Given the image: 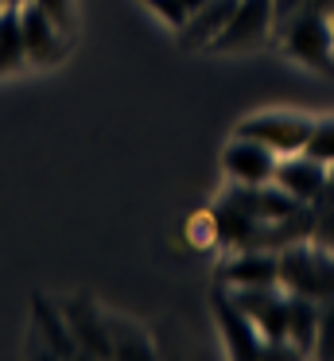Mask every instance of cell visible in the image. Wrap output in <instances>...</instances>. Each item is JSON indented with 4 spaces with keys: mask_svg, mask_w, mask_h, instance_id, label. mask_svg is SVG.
<instances>
[{
    "mask_svg": "<svg viewBox=\"0 0 334 361\" xmlns=\"http://www.w3.org/2000/svg\"><path fill=\"white\" fill-rule=\"evenodd\" d=\"M20 24H23V47H28V63L35 66H54L66 59V43L70 35L39 8L35 0H28L20 8Z\"/></svg>",
    "mask_w": 334,
    "mask_h": 361,
    "instance_id": "6",
    "label": "cell"
},
{
    "mask_svg": "<svg viewBox=\"0 0 334 361\" xmlns=\"http://www.w3.org/2000/svg\"><path fill=\"white\" fill-rule=\"evenodd\" d=\"M233 8H237V0H206L202 8H194L191 16H186V24L179 27L183 43L186 47H206V43H214L217 35H222V27L229 24Z\"/></svg>",
    "mask_w": 334,
    "mask_h": 361,
    "instance_id": "12",
    "label": "cell"
},
{
    "mask_svg": "<svg viewBox=\"0 0 334 361\" xmlns=\"http://www.w3.org/2000/svg\"><path fill=\"white\" fill-rule=\"evenodd\" d=\"M318 334V303L299 291H287V342L299 353H315Z\"/></svg>",
    "mask_w": 334,
    "mask_h": 361,
    "instance_id": "13",
    "label": "cell"
},
{
    "mask_svg": "<svg viewBox=\"0 0 334 361\" xmlns=\"http://www.w3.org/2000/svg\"><path fill=\"white\" fill-rule=\"evenodd\" d=\"M276 288L280 283H272V288H233V299L253 319V326L261 330L268 353H276V357H299V350L287 342V295H280Z\"/></svg>",
    "mask_w": 334,
    "mask_h": 361,
    "instance_id": "3",
    "label": "cell"
},
{
    "mask_svg": "<svg viewBox=\"0 0 334 361\" xmlns=\"http://www.w3.org/2000/svg\"><path fill=\"white\" fill-rule=\"evenodd\" d=\"M303 152L323 159V164H334V117L311 125V136H307V144H303Z\"/></svg>",
    "mask_w": 334,
    "mask_h": 361,
    "instance_id": "16",
    "label": "cell"
},
{
    "mask_svg": "<svg viewBox=\"0 0 334 361\" xmlns=\"http://www.w3.org/2000/svg\"><path fill=\"white\" fill-rule=\"evenodd\" d=\"M311 125H315V121L292 117V113H261V117L241 121L237 136L268 144L276 156H292V152H303V144H307V136H311Z\"/></svg>",
    "mask_w": 334,
    "mask_h": 361,
    "instance_id": "5",
    "label": "cell"
},
{
    "mask_svg": "<svg viewBox=\"0 0 334 361\" xmlns=\"http://www.w3.org/2000/svg\"><path fill=\"white\" fill-rule=\"evenodd\" d=\"M315 357H334V299H326V303H318Z\"/></svg>",
    "mask_w": 334,
    "mask_h": 361,
    "instance_id": "17",
    "label": "cell"
},
{
    "mask_svg": "<svg viewBox=\"0 0 334 361\" xmlns=\"http://www.w3.org/2000/svg\"><path fill=\"white\" fill-rule=\"evenodd\" d=\"M210 303H214V314H217V322H222L225 350H229L233 357H264V353H268L261 330H256L253 319L241 311V303L233 299V291L225 288V283H214V295H210Z\"/></svg>",
    "mask_w": 334,
    "mask_h": 361,
    "instance_id": "4",
    "label": "cell"
},
{
    "mask_svg": "<svg viewBox=\"0 0 334 361\" xmlns=\"http://www.w3.org/2000/svg\"><path fill=\"white\" fill-rule=\"evenodd\" d=\"M23 66H28V47H23L20 8L4 4V8H0V78L23 71Z\"/></svg>",
    "mask_w": 334,
    "mask_h": 361,
    "instance_id": "14",
    "label": "cell"
},
{
    "mask_svg": "<svg viewBox=\"0 0 334 361\" xmlns=\"http://www.w3.org/2000/svg\"><path fill=\"white\" fill-rule=\"evenodd\" d=\"M276 152L261 140H249V136H237L229 148L222 152V167L233 183L241 187H261V183H272L276 175Z\"/></svg>",
    "mask_w": 334,
    "mask_h": 361,
    "instance_id": "7",
    "label": "cell"
},
{
    "mask_svg": "<svg viewBox=\"0 0 334 361\" xmlns=\"http://www.w3.org/2000/svg\"><path fill=\"white\" fill-rule=\"evenodd\" d=\"M186 237H191V245H198V249H206V245L217 241V214L202 210L191 218V226H186Z\"/></svg>",
    "mask_w": 334,
    "mask_h": 361,
    "instance_id": "18",
    "label": "cell"
},
{
    "mask_svg": "<svg viewBox=\"0 0 334 361\" xmlns=\"http://www.w3.org/2000/svg\"><path fill=\"white\" fill-rule=\"evenodd\" d=\"M35 319L43 322V334L51 338V350H59L62 357H74V353H78V342H74V334H70L66 319H62V314L54 311V307L47 303L43 295L35 299Z\"/></svg>",
    "mask_w": 334,
    "mask_h": 361,
    "instance_id": "15",
    "label": "cell"
},
{
    "mask_svg": "<svg viewBox=\"0 0 334 361\" xmlns=\"http://www.w3.org/2000/svg\"><path fill=\"white\" fill-rule=\"evenodd\" d=\"M4 4H12V8H23V4H28V0H4Z\"/></svg>",
    "mask_w": 334,
    "mask_h": 361,
    "instance_id": "22",
    "label": "cell"
},
{
    "mask_svg": "<svg viewBox=\"0 0 334 361\" xmlns=\"http://www.w3.org/2000/svg\"><path fill=\"white\" fill-rule=\"evenodd\" d=\"M280 288L326 303L334 299V252L315 241H299L280 249Z\"/></svg>",
    "mask_w": 334,
    "mask_h": 361,
    "instance_id": "2",
    "label": "cell"
},
{
    "mask_svg": "<svg viewBox=\"0 0 334 361\" xmlns=\"http://www.w3.org/2000/svg\"><path fill=\"white\" fill-rule=\"evenodd\" d=\"M217 283L229 288H272L280 283V252L272 249H241L217 268Z\"/></svg>",
    "mask_w": 334,
    "mask_h": 361,
    "instance_id": "10",
    "label": "cell"
},
{
    "mask_svg": "<svg viewBox=\"0 0 334 361\" xmlns=\"http://www.w3.org/2000/svg\"><path fill=\"white\" fill-rule=\"evenodd\" d=\"M144 4L155 12V16H163V24L175 27V32L186 24V16H191V12H186L183 4H179V0H144Z\"/></svg>",
    "mask_w": 334,
    "mask_h": 361,
    "instance_id": "20",
    "label": "cell"
},
{
    "mask_svg": "<svg viewBox=\"0 0 334 361\" xmlns=\"http://www.w3.org/2000/svg\"><path fill=\"white\" fill-rule=\"evenodd\" d=\"M334 0H311L307 8H299L284 27V47L292 59H299L303 66L334 74V27H330Z\"/></svg>",
    "mask_w": 334,
    "mask_h": 361,
    "instance_id": "1",
    "label": "cell"
},
{
    "mask_svg": "<svg viewBox=\"0 0 334 361\" xmlns=\"http://www.w3.org/2000/svg\"><path fill=\"white\" fill-rule=\"evenodd\" d=\"M307 4H311V0H272V27L280 32V27H284L299 8H307Z\"/></svg>",
    "mask_w": 334,
    "mask_h": 361,
    "instance_id": "21",
    "label": "cell"
},
{
    "mask_svg": "<svg viewBox=\"0 0 334 361\" xmlns=\"http://www.w3.org/2000/svg\"><path fill=\"white\" fill-rule=\"evenodd\" d=\"M330 27H334V12H330Z\"/></svg>",
    "mask_w": 334,
    "mask_h": 361,
    "instance_id": "23",
    "label": "cell"
},
{
    "mask_svg": "<svg viewBox=\"0 0 334 361\" xmlns=\"http://www.w3.org/2000/svg\"><path fill=\"white\" fill-rule=\"evenodd\" d=\"M326 179H330V164L307 156V152L280 156L276 159V175H272V183H280V187H284L292 198H299V202H315V198L323 195Z\"/></svg>",
    "mask_w": 334,
    "mask_h": 361,
    "instance_id": "9",
    "label": "cell"
},
{
    "mask_svg": "<svg viewBox=\"0 0 334 361\" xmlns=\"http://www.w3.org/2000/svg\"><path fill=\"white\" fill-rule=\"evenodd\" d=\"M62 314H66V326H70V334H74V342L85 345V353H93V357H109V353H113L109 322H105V314H101L93 303L78 299V303L62 307Z\"/></svg>",
    "mask_w": 334,
    "mask_h": 361,
    "instance_id": "11",
    "label": "cell"
},
{
    "mask_svg": "<svg viewBox=\"0 0 334 361\" xmlns=\"http://www.w3.org/2000/svg\"><path fill=\"white\" fill-rule=\"evenodd\" d=\"M268 32H272V0H237L229 24L222 27V35H217L210 47H214V51L256 47Z\"/></svg>",
    "mask_w": 334,
    "mask_h": 361,
    "instance_id": "8",
    "label": "cell"
},
{
    "mask_svg": "<svg viewBox=\"0 0 334 361\" xmlns=\"http://www.w3.org/2000/svg\"><path fill=\"white\" fill-rule=\"evenodd\" d=\"M35 4H39V8H43L66 35L74 32V0H35Z\"/></svg>",
    "mask_w": 334,
    "mask_h": 361,
    "instance_id": "19",
    "label": "cell"
}]
</instances>
